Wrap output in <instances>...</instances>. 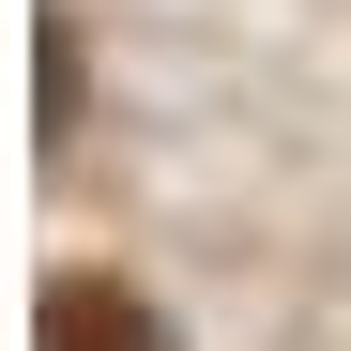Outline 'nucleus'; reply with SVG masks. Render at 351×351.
<instances>
[{"mask_svg":"<svg viewBox=\"0 0 351 351\" xmlns=\"http://www.w3.org/2000/svg\"><path fill=\"white\" fill-rule=\"evenodd\" d=\"M46 351H168V321L138 306L123 275H46V306H31Z\"/></svg>","mask_w":351,"mask_h":351,"instance_id":"nucleus-1","label":"nucleus"},{"mask_svg":"<svg viewBox=\"0 0 351 351\" xmlns=\"http://www.w3.org/2000/svg\"><path fill=\"white\" fill-rule=\"evenodd\" d=\"M77 123V16H46V138Z\"/></svg>","mask_w":351,"mask_h":351,"instance_id":"nucleus-2","label":"nucleus"}]
</instances>
